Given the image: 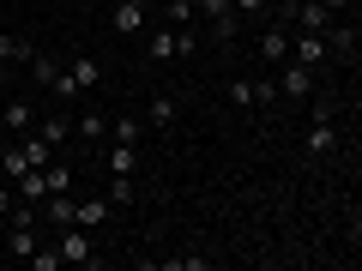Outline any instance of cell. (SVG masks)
I'll use <instances>...</instances> for the list:
<instances>
[{
	"label": "cell",
	"instance_id": "obj_20",
	"mask_svg": "<svg viewBox=\"0 0 362 271\" xmlns=\"http://www.w3.org/2000/svg\"><path fill=\"white\" fill-rule=\"evenodd\" d=\"M151 61H175V30H151Z\"/></svg>",
	"mask_w": 362,
	"mask_h": 271
},
{
	"label": "cell",
	"instance_id": "obj_5",
	"mask_svg": "<svg viewBox=\"0 0 362 271\" xmlns=\"http://www.w3.org/2000/svg\"><path fill=\"white\" fill-rule=\"evenodd\" d=\"M259 61H272V66L290 61V25H284V18H278V25H266V37H259Z\"/></svg>",
	"mask_w": 362,
	"mask_h": 271
},
{
	"label": "cell",
	"instance_id": "obj_23",
	"mask_svg": "<svg viewBox=\"0 0 362 271\" xmlns=\"http://www.w3.org/2000/svg\"><path fill=\"white\" fill-rule=\"evenodd\" d=\"M163 18H175V25H194V0H163Z\"/></svg>",
	"mask_w": 362,
	"mask_h": 271
},
{
	"label": "cell",
	"instance_id": "obj_21",
	"mask_svg": "<svg viewBox=\"0 0 362 271\" xmlns=\"http://www.w3.org/2000/svg\"><path fill=\"white\" fill-rule=\"evenodd\" d=\"M109 205H133V175H109Z\"/></svg>",
	"mask_w": 362,
	"mask_h": 271
},
{
	"label": "cell",
	"instance_id": "obj_33",
	"mask_svg": "<svg viewBox=\"0 0 362 271\" xmlns=\"http://www.w3.org/2000/svg\"><path fill=\"white\" fill-rule=\"evenodd\" d=\"M0 223H6V211H0Z\"/></svg>",
	"mask_w": 362,
	"mask_h": 271
},
{
	"label": "cell",
	"instance_id": "obj_19",
	"mask_svg": "<svg viewBox=\"0 0 362 271\" xmlns=\"http://www.w3.org/2000/svg\"><path fill=\"white\" fill-rule=\"evenodd\" d=\"M145 121H151V127H169V121H175V97H163V90H157V97H151V115H145Z\"/></svg>",
	"mask_w": 362,
	"mask_h": 271
},
{
	"label": "cell",
	"instance_id": "obj_18",
	"mask_svg": "<svg viewBox=\"0 0 362 271\" xmlns=\"http://www.w3.org/2000/svg\"><path fill=\"white\" fill-rule=\"evenodd\" d=\"M49 90H54V97H61V103H85V97H78V85H73V73H66V66H61V73L49 78Z\"/></svg>",
	"mask_w": 362,
	"mask_h": 271
},
{
	"label": "cell",
	"instance_id": "obj_8",
	"mask_svg": "<svg viewBox=\"0 0 362 271\" xmlns=\"http://www.w3.org/2000/svg\"><path fill=\"white\" fill-rule=\"evenodd\" d=\"M66 73H73V85H78V97H90V90L103 85V61H90V54H78V61L66 66Z\"/></svg>",
	"mask_w": 362,
	"mask_h": 271
},
{
	"label": "cell",
	"instance_id": "obj_27",
	"mask_svg": "<svg viewBox=\"0 0 362 271\" xmlns=\"http://www.w3.org/2000/svg\"><path fill=\"white\" fill-rule=\"evenodd\" d=\"M278 103V85H272V78H254V109H272Z\"/></svg>",
	"mask_w": 362,
	"mask_h": 271
},
{
	"label": "cell",
	"instance_id": "obj_26",
	"mask_svg": "<svg viewBox=\"0 0 362 271\" xmlns=\"http://www.w3.org/2000/svg\"><path fill=\"white\" fill-rule=\"evenodd\" d=\"M54 73H61V66H54V61H49V54H30V78H37V85H49V78H54Z\"/></svg>",
	"mask_w": 362,
	"mask_h": 271
},
{
	"label": "cell",
	"instance_id": "obj_3",
	"mask_svg": "<svg viewBox=\"0 0 362 271\" xmlns=\"http://www.w3.org/2000/svg\"><path fill=\"white\" fill-rule=\"evenodd\" d=\"M194 13H206V18H211V37H218V42H230V37H235V25H242L235 0H194Z\"/></svg>",
	"mask_w": 362,
	"mask_h": 271
},
{
	"label": "cell",
	"instance_id": "obj_22",
	"mask_svg": "<svg viewBox=\"0 0 362 271\" xmlns=\"http://www.w3.org/2000/svg\"><path fill=\"white\" fill-rule=\"evenodd\" d=\"M139 133H145V121H133V115L115 121V145H139Z\"/></svg>",
	"mask_w": 362,
	"mask_h": 271
},
{
	"label": "cell",
	"instance_id": "obj_32",
	"mask_svg": "<svg viewBox=\"0 0 362 271\" xmlns=\"http://www.w3.org/2000/svg\"><path fill=\"white\" fill-rule=\"evenodd\" d=\"M0 90H6V61H0Z\"/></svg>",
	"mask_w": 362,
	"mask_h": 271
},
{
	"label": "cell",
	"instance_id": "obj_2",
	"mask_svg": "<svg viewBox=\"0 0 362 271\" xmlns=\"http://www.w3.org/2000/svg\"><path fill=\"white\" fill-rule=\"evenodd\" d=\"M338 151V115L332 109H314V127H308V157H332Z\"/></svg>",
	"mask_w": 362,
	"mask_h": 271
},
{
	"label": "cell",
	"instance_id": "obj_12",
	"mask_svg": "<svg viewBox=\"0 0 362 271\" xmlns=\"http://www.w3.org/2000/svg\"><path fill=\"white\" fill-rule=\"evenodd\" d=\"M18 175H30V163H25V151H18V145H6V151H0V181L13 187Z\"/></svg>",
	"mask_w": 362,
	"mask_h": 271
},
{
	"label": "cell",
	"instance_id": "obj_31",
	"mask_svg": "<svg viewBox=\"0 0 362 271\" xmlns=\"http://www.w3.org/2000/svg\"><path fill=\"white\" fill-rule=\"evenodd\" d=\"M6 265H13V259H6V247H0V271H6Z\"/></svg>",
	"mask_w": 362,
	"mask_h": 271
},
{
	"label": "cell",
	"instance_id": "obj_1",
	"mask_svg": "<svg viewBox=\"0 0 362 271\" xmlns=\"http://www.w3.org/2000/svg\"><path fill=\"white\" fill-rule=\"evenodd\" d=\"M54 247H61V265H90V229H78V223H66V229H54Z\"/></svg>",
	"mask_w": 362,
	"mask_h": 271
},
{
	"label": "cell",
	"instance_id": "obj_17",
	"mask_svg": "<svg viewBox=\"0 0 362 271\" xmlns=\"http://www.w3.org/2000/svg\"><path fill=\"white\" fill-rule=\"evenodd\" d=\"M133 169H139V151L133 145H115L109 151V175H133Z\"/></svg>",
	"mask_w": 362,
	"mask_h": 271
},
{
	"label": "cell",
	"instance_id": "obj_16",
	"mask_svg": "<svg viewBox=\"0 0 362 271\" xmlns=\"http://www.w3.org/2000/svg\"><path fill=\"white\" fill-rule=\"evenodd\" d=\"M30 54H37V49H30L25 37H13V30H0V61H30Z\"/></svg>",
	"mask_w": 362,
	"mask_h": 271
},
{
	"label": "cell",
	"instance_id": "obj_7",
	"mask_svg": "<svg viewBox=\"0 0 362 271\" xmlns=\"http://www.w3.org/2000/svg\"><path fill=\"white\" fill-rule=\"evenodd\" d=\"M37 211H42V223H49V229H66V223H73V211H78V199H73V193H49Z\"/></svg>",
	"mask_w": 362,
	"mask_h": 271
},
{
	"label": "cell",
	"instance_id": "obj_30",
	"mask_svg": "<svg viewBox=\"0 0 362 271\" xmlns=\"http://www.w3.org/2000/svg\"><path fill=\"white\" fill-rule=\"evenodd\" d=\"M235 13H254L259 18V13H272V0H235Z\"/></svg>",
	"mask_w": 362,
	"mask_h": 271
},
{
	"label": "cell",
	"instance_id": "obj_29",
	"mask_svg": "<svg viewBox=\"0 0 362 271\" xmlns=\"http://www.w3.org/2000/svg\"><path fill=\"white\" fill-rule=\"evenodd\" d=\"M320 6H326V13H332V18H344V13H356V0H320Z\"/></svg>",
	"mask_w": 362,
	"mask_h": 271
},
{
	"label": "cell",
	"instance_id": "obj_34",
	"mask_svg": "<svg viewBox=\"0 0 362 271\" xmlns=\"http://www.w3.org/2000/svg\"><path fill=\"white\" fill-rule=\"evenodd\" d=\"M139 6H145V0H139Z\"/></svg>",
	"mask_w": 362,
	"mask_h": 271
},
{
	"label": "cell",
	"instance_id": "obj_28",
	"mask_svg": "<svg viewBox=\"0 0 362 271\" xmlns=\"http://www.w3.org/2000/svg\"><path fill=\"white\" fill-rule=\"evenodd\" d=\"M25 265H37V271H54V265H61V247H49V253H42V247H37V253H30Z\"/></svg>",
	"mask_w": 362,
	"mask_h": 271
},
{
	"label": "cell",
	"instance_id": "obj_15",
	"mask_svg": "<svg viewBox=\"0 0 362 271\" xmlns=\"http://www.w3.org/2000/svg\"><path fill=\"white\" fill-rule=\"evenodd\" d=\"M73 133H85V139H103V133H109V115L85 109V115H73Z\"/></svg>",
	"mask_w": 362,
	"mask_h": 271
},
{
	"label": "cell",
	"instance_id": "obj_9",
	"mask_svg": "<svg viewBox=\"0 0 362 271\" xmlns=\"http://www.w3.org/2000/svg\"><path fill=\"white\" fill-rule=\"evenodd\" d=\"M145 13H151V6H139V0H115V30H121V37H139Z\"/></svg>",
	"mask_w": 362,
	"mask_h": 271
},
{
	"label": "cell",
	"instance_id": "obj_11",
	"mask_svg": "<svg viewBox=\"0 0 362 271\" xmlns=\"http://www.w3.org/2000/svg\"><path fill=\"white\" fill-rule=\"evenodd\" d=\"M103 217H109V193H103V199H78V211H73L78 229H97Z\"/></svg>",
	"mask_w": 362,
	"mask_h": 271
},
{
	"label": "cell",
	"instance_id": "obj_14",
	"mask_svg": "<svg viewBox=\"0 0 362 271\" xmlns=\"http://www.w3.org/2000/svg\"><path fill=\"white\" fill-rule=\"evenodd\" d=\"M0 115H6V133H30V127H37V115H30V103H6Z\"/></svg>",
	"mask_w": 362,
	"mask_h": 271
},
{
	"label": "cell",
	"instance_id": "obj_4",
	"mask_svg": "<svg viewBox=\"0 0 362 271\" xmlns=\"http://www.w3.org/2000/svg\"><path fill=\"white\" fill-rule=\"evenodd\" d=\"M314 85H320V78H314V66H302V61H284V73H278V97H314Z\"/></svg>",
	"mask_w": 362,
	"mask_h": 271
},
{
	"label": "cell",
	"instance_id": "obj_13",
	"mask_svg": "<svg viewBox=\"0 0 362 271\" xmlns=\"http://www.w3.org/2000/svg\"><path fill=\"white\" fill-rule=\"evenodd\" d=\"M42 181H49V193H73V163H42Z\"/></svg>",
	"mask_w": 362,
	"mask_h": 271
},
{
	"label": "cell",
	"instance_id": "obj_25",
	"mask_svg": "<svg viewBox=\"0 0 362 271\" xmlns=\"http://www.w3.org/2000/svg\"><path fill=\"white\" fill-rule=\"evenodd\" d=\"M163 265H169V271H206L211 259H206V253H175V259H163Z\"/></svg>",
	"mask_w": 362,
	"mask_h": 271
},
{
	"label": "cell",
	"instance_id": "obj_10",
	"mask_svg": "<svg viewBox=\"0 0 362 271\" xmlns=\"http://www.w3.org/2000/svg\"><path fill=\"white\" fill-rule=\"evenodd\" d=\"M37 133L54 145V151H61V145L73 139V115H66V109H61V115H42V121H37Z\"/></svg>",
	"mask_w": 362,
	"mask_h": 271
},
{
	"label": "cell",
	"instance_id": "obj_24",
	"mask_svg": "<svg viewBox=\"0 0 362 271\" xmlns=\"http://www.w3.org/2000/svg\"><path fill=\"white\" fill-rule=\"evenodd\" d=\"M230 103L235 109H254V78H230Z\"/></svg>",
	"mask_w": 362,
	"mask_h": 271
},
{
	"label": "cell",
	"instance_id": "obj_6",
	"mask_svg": "<svg viewBox=\"0 0 362 271\" xmlns=\"http://www.w3.org/2000/svg\"><path fill=\"white\" fill-rule=\"evenodd\" d=\"M0 247H6L13 265H18V259H30V253H37V223H6V241H0Z\"/></svg>",
	"mask_w": 362,
	"mask_h": 271
}]
</instances>
